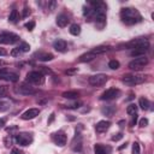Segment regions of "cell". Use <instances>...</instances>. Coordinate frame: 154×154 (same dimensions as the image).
<instances>
[{
    "label": "cell",
    "instance_id": "obj_21",
    "mask_svg": "<svg viewBox=\"0 0 154 154\" xmlns=\"http://www.w3.org/2000/svg\"><path fill=\"white\" fill-rule=\"evenodd\" d=\"M147 52H148V48H137V49H132L130 55L135 58H140V57H144Z\"/></svg>",
    "mask_w": 154,
    "mask_h": 154
},
{
    "label": "cell",
    "instance_id": "obj_6",
    "mask_svg": "<svg viewBox=\"0 0 154 154\" xmlns=\"http://www.w3.org/2000/svg\"><path fill=\"white\" fill-rule=\"evenodd\" d=\"M147 64H148V58L140 57L129 63V69L132 71H140V70L144 69V66H147Z\"/></svg>",
    "mask_w": 154,
    "mask_h": 154
},
{
    "label": "cell",
    "instance_id": "obj_2",
    "mask_svg": "<svg viewBox=\"0 0 154 154\" xmlns=\"http://www.w3.org/2000/svg\"><path fill=\"white\" fill-rule=\"evenodd\" d=\"M144 81H146V76L144 75H124L123 78H122V82L125 85H129V87L142 84Z\"/></svg>",
    "mask_w": 154,
    "mask_h": 154
},
{
    "label": "cell",
    "instance_id": "obj_9",
    "mask_svg": "<svg viewBox=\"0 0 154 154\" xmlns=\"http://www.w3.org/2000/svg\"><path fill=\"white\" fill-rule=\"evenodd\" d=\"M16 142L19 144V146H29L31 144L32 142V135L29 134V132H19L16 135Z\"/></svg>",
    "mask_w": 154,
    "mask_h": 154
},
{
    "label": "cell",
    "instance_id": "obj_41",
    "mask_svg": "<svg viewBox=\"0 0 154 154\" xmlns=\"http://www.w3.org/2000/svg\"><path fill=\"white\" fill-rule=\"evenodd\" d=\"M48 5H49V10L52 11V10H54V7H55V5H57V2H55V1H51V2L48 4Z\"/></svg>",
    "mask_w": 154,
    "mask_h": 154
},
{
    "label": "cell",
    "instance_id": "obj_31",
    "mask_svg": "<svg viewBox=\"0 0 154 154\" xmlns=\"http://www.w3.org/2000/svg\"><path fill=\"white\" fill-rule=\"evenodd\" d=\"M18 48H19L23 53H26V52L30 51V46H29V43H26V42H20V45L18 46Z\"/></svg>",
    "mask_w": 154,
    "mask_h": 154
},
{
    "label": "cell",
    "instance_id": "obj_30",
    "mask_svg": "<svg viewBox=\"0 0 154 154\" xmlns=\"http://www.w3.org/2000/svg\"><path fill=\"white\" fill-rule=\"evenodd\" d=\"M119 66H120V63L118 60H116V59H112L108 63V67L112 69V70H117V69H119Z\"/></svg>",
    "mask_w": 154,
    "mask_h": 154
},
{
    "label": "cell",
    "instance_id": "obj_17",
    "mask_svg": "<svg viewBox=\"0 0 154 154\" xmlns=\"http://www.w3.org/2000/svg\"><path fill=\"white\" fill-rule=\"evenodd\" d=\"M94 153L95 154H109L111 153V147L101 144V143H96L94 146Z\"/></svg>",
    "mask_w": 154,
    "mask_h": 154
},
{
    "label": "cell",
    "instance_id": "obj_4",
    "mask_svg": "<svg viewBox=\"0 0 154 154\" xmlns=\"http://www.w3.org/2000/svg\"><path fill=\"white\" fill-rule=\"evenodd\" d=\"M124 47L126 48H131V49H137V48H149V41L144 37H138V38H134L129 42H126L124 45Z\"/></svg>",
    "mask_w": 154,
    "mask_h": 154
},
{
    "label": "cell",
    "instance_id": "obj_10",
    "mask_svg": "<svg viewBox=\"0 0 154 154\" xmlns=\"http://www.w3.org/2000/svg\"><path fill=\"white\" fill-rule=\"evenodd\" d=\"M14 93L16 94H19V95H34L37 93V90L31 87V85H28V84H20L18 87L14 88Z\"/></svg>",
    "mask_w": 154,
    "mask_h": 154
},
{
    "label": "cell",
    "instance_id": "obj_8",
    "mask_svg": "<svg viewBox=\"0 0 154 154\" xmlns=\"http://www.w3.org/2000/svg\"><path fill=\"white\" fill-rule=\"evenodd\" d=\"M120 96V90L117 88H109L106 91H103L100 96V100L102 101H109V100H114L117 97Z\"/></svg>",
    "mask_w": 154,
    "mask_h": 154
},
{
    "label": "cell",
    "instance_id": "obj_47",
    "mask_svg": "<svg viewBox=\"0 0 154 154\" xmlns=\"http://www.w3.org/2000/svg\"><path fill=\"white\" fill-rule=\"evenodd\" d=\"M5 125V119H0V129Z\"/></svg>",
    "mask_w": 154,
    "mask_h": 154
},
{
    "label": "cell",
    "instance_id": "obj_37",
    "mask_svg": "<svg viewBox=\"0 0 154 154\" xmlns=\"http://www.w3.org/2000/svg\"><path fill=\"white\" fill-rule=\"evenodd\" d=\"M138 125H140L141 128H144V126H147V125H148V119H147V118H141V119H140V123H138Z\"/></svg>",
    "mask_w": 154,
    "mask_h": 154
},
{
    "label": "cell",
    "instance_id": "obj_22",
    "mask_svg": "<svg viewBox=\"0 0 154 154\" xmlns=\"http://www.w3.org/2000/svg\"><path fill=\"white\" fill-rule=\"evenodd\" d=\"M61 96L65 97V99L73 100V99H78V97H79V93L76 91V90H69V91H64Z\"/></svg>",
    "mask_w": 154,
    "mask_h": 154
},
{
    "label": "cell",
    "instance_id": "obj_38",
    "mask_svg": "<svg viewBox=\"0 0 154 154\" xmlns=\"http://www.w3.org/2000/svg\"><path fill=\"white\" fill-rule=\"evenodd\" d=\"M123 138V134L122 132H118V134H116V135H113L112 136V141H119V140H122Z\"/></svg>",
    "mask_w": 154,
    "mask_h": 154
},
{
    "label": "cell",
    "instance_id": "obj_39",
    "mask_svg": "<svg viewBox=\"0 0 154 154\" xmlns=\"http://www.w3.org/2000/svg\"><path fill=\"white\" fill-rule=\"evenodd\" d=\"M11 154H23V150H20L19 148H13L11 150Z\"/></svg>",
    "mask_w": 154,
    "mask_h": 154
},
{
    "label": "cell",
    "instance_id": "obj_12",
    "mask_svg": "<svg viewBox=\"0 0 154 154\" xmlns=\"http://www.w3.org/2000/svg\"><path fill=\"white\" fill-rule=\"evenodd\" d=\"M52 138H53V142L57 146H59V147H64L66 144V141H67V136H66V134L64 131H57V132H54L53 136H52Z\"/></svg>",
    "mask_w": 154,
    "mask_h": 154
},
{
    "label": "cell",
    "instance_id": "obj_48",
    "mask_svg": "<svg viewBox=\"0 0 154 154\" xmlns=\"http://www.w3.org/2000/svg\"><path fill=\"white\" fill-rule=\"evenodd\" d=\"M125 147H126V143H125V144H123V146H120V147H119V149H123V148H125Z\"/></svg>",
    "mask_w": 154,
    "mask_h": 154
},
{
    "label": "cell",
    "instance_id": "obj_35",
    "mask_svg": "<svg viewBox=\"0 0 154 154\" xmlns=\"http://www.w3.org/2000/svg\"><path fill=\"white\" fill-rule=\"evenodd\" d=\"M25 28H26L29 31H31V30L35 28V22H34V20H30V22L25 23Z\"/></svg>",
    "mask_w": 154,
    "mask_h": 154
},
{
    "label": "cell",
    "instance_id": "obj_43",
    "mask_svg": "<svg viewBox=\"0 0 154 154\" xmlns=\"http://www.w3.org/2000/svg\"><path fill=\"white\" fill-rule=\"evenodd\" d=\"M29 13H30L29 8H28V7H25V8H24V11H23V17H26V16H28Z\"/></svg>",
    "mask_w": 154,
    "mask_h": 154
},
{
    "label": "cell",
    "instance_id": "obj_40",
    "mask_svg": "<svg viewBox=\"0 0 154 154\" xmlns=\"http://www.w3.org/2000/svg\"><path fill=\"white\" fill-rule=\"evenodd\" d=\"M5 143H6V147H10V146H11V143H12V137H6Z\"/></svg>",
    "mask_w": 154,
    "mask_h": 154
},
{
    "label": "cell",
    "instance_id": "obj_5",
    "mask_svg": "<svg viewBox=\"0 0 154 154\" xmlns=\"http://www.w3.org/2000/svg\"><path fill=\"white\" fill-rule=\"evenodd\" d=\"M19 41V36L17 34L10 32V31H4L0 32V43L1 45H13Z\"/></svg>",
    "mask_w": 154,
    "mask_h": 154
},
{
    "label": "cell",
    "instance_id": "obj_15",
    "mask_svg": "<svg viewBox=\"0 0 154 154\" xmlns=\"http://www.w3.org/2000/svg\"><path fill=\"white\" fill-rule=\"evenodd\" d=\"M71 147H72L73 152H81L82 150V135L79 132H77V131H76V135H75V137L72 140Z\"/></svg>",
    "mask_w": 154,
    "mask_h": 154
},
{
    "label": "cell",
    "instance_id": "obj_13",
    "mask_svg": "<svg viewBox=\"0 0 154 154\" xmlns=\"http://www.w3.org/2000/svg\"><path fill=\"white\" fill-rule=\"evenodd\" d=\"M93 18L96 29L102 30L106 26V13H93Z\"/></svg>",
    "mask_w": 154,
    "mask_h": 154
},
{
    "label": "cell",
    "instance_id": "obj_25",
    "mask_svg": "<svg viewBox=\"0 0 154 154\" xmlns=\"http://www.w3.org/2000/svg\"><path fill=\"white\" fill-rule=\"evenodd\" d=\"M138 106L143 109V111H147V109H149L150 108V102H149V100L148 99H146V97H141L140 99V101H138Z\"/></svg>",
    "mask_w": 154,
    "mask_h": 154
},
{
    "label": "cell",
    "instance_id": "obj_34",
    "mask_svg": "<svg viewBox=\"0 0 154 154\" xmlns=\"http://www.w3.org/2000/svg\"><path fill=\"white\" fill-rule=\"evenodd\" d=\"M22 53H23V52H22L18 47H16V48H13V49L11 51V55H12V57H19Z\"/></svg>",
    "mask_w": 154,
    "mask_h": 154
},
{
    "label": "cell",
    "instance_id": "obj_1",
    "mask_svg": "<svg viewBox=\"0 0 154 154\" xmlns=\"http://www.w3.org/2000/svg\"><path fill=\"white\" fill-rule=\"evenodd\" d=\"M120 19L123 23L128 25H134L142 22V16L138 12V10L134 7H124L120 11Z\"/></svg>",
    "mask_w": 154,
    "mask_h": 154
},
{
    "label": "cell",
    "instance_id": "obj_27",
    "mask_svg": "<svg viewBox=\"0 0 154 154\" xmlns=\"http://www.w3.org/2000/svg\"><path fill=\"white\" fill-rule=\"evenodd\" d=\"M8 20H10L11 23H16V22L18 20V11H17L16 8H13V10L11 11V13L8 14Z\"/></svg>",
    "mask_w": 154,
    "mask_h": 154
},
{
    "label": "cell",
    "instance_id": "obj_24",
    "mask_svg": "<svg viewBox=\"0 0 154 154\" xmlns=\"http://www.w3.org/2000/svg\"><path fill=\"white\" fill-rule=\"evenodd\" d=\"M38 58V60H41V61H49V60H52L53 58H54V55L52 54V53H42V52H40V53H37L36 54Z\"/></svg>",
    "mask_w": 154,
    "mask_h": 154
},
{
    "label": "cell",
    "instance_id": "obj_29",
    "mask_svg": "<svg viewBox=\"0 0 154 154\" xmlns=\"http://www.w3.org/2000/svg\"><path fill=\"white\" fill-rule=\"evenodd\" d=\"M114 111H116V108H114L113 106H107V107H103V108L101 109V112H102L103 114H106V116H113Z\"/></svg>",
    "mask_w": 154,
    "mask_h": 154
},
{
    "label": "cell",
    "instance_id": "obj_46",
    "mask_svg": "<svg viewBox=\"0 0 154 154\" xmlns=\"http://www.w3.org/2000/svg\"><path fill=\"white\" fill-rule=\"evenodd\" d=\"M5 65H6V63H5L2 59H0V67H4Z\"/></svg>",
    "mask_w": 154,
    "mask_h": 154
},
{
    "label": "cell",
    "instance_id": "obj_19",
    "mask_svg": "<svg viewBox=\"0 0 154 154\" xmlns=\"http://www.w3.org/2000/svg\"><path fill=\"white\" fill-rule=\"evenodd\" d=\"M69 22H70L69 17H67L66 14H64V13H61V14H59V16L57 17V24H58V26H60V28L66 26V25L69 24Z\"/></svg>",
    "mask_w": 154,
    "mask_h": 154
},
{
    "label": "cell",
    "instance_id": "obj_11",
    "mask_svg": "<svg viewBox=\"0 0 154 154\" xmlns=\"http://www.w3.org/2000/svg\"><path fill=\"white\" fill-rule=\"evenodd\" d=\"M0 79L7 81V82H17L19 79V76L16 72H12V71L1 69L0 70Z\"/></svg>",
    "mask_w": 154,
    "mask_h": 154
},
{
    "label": "cell",
    "instance_id": "obj_7",
    "mask_svg": "<svg viewBox=\"0 0 154 154\" xmlns=\"http://www.w3.org/2000/svg\"><path fill=\"white\" fill-rule=\"evenodd\" d=\"M107 79H108V77L106 75H103V73H96V75L90 76L89 79H88V82L93 87H101V85L106 84Z\"/></svg>",
    "mask_w": 154,
    "mask_h": 154
},
{
    "label": "cell",
    "instance_id": "obj_14",
    "mask_svg": "<svg viewBox=\"0 0 154 154\" xmlns=\"http://www.w3.org/2000/svg\"><path fill=\"white\" fill-rule=\"evenodd\" d=\"M38 114H40V109L38 108H29L24 113H22L20 118L24 119V120H30V119H34L35 117H37Z\"/></svg>",
    "mask_w": 154,
    "mask_h": 154
},
{
    "label": "cell",
    "instance_id": "obj_23",
    "mask_svg": "<svg viewBox=\"0 0 154 154\" xmlns=\"http://www.w3.org/2000/svg\"><path fill=\"white\" fill-rule=\"evenodd\" d=\"M109 49H111V46H97V47H95L94 49H91V52H93L95 55H97V54L106 53V52H108Z\"/></svg>",
    "mask_w": 154,
    "mask_h": 154
},
{
    "label": "cell",
    "instance_id": "obj_3",
    "mask_svg": "<svg viewBox=\"0 0 154 154\" xmlns=\"http://www.w3.org/2000/svg\"><path fill=\"white\" fill-rule=\"evenodd\" d=\"M26 82L35 85H41L45 83V75L40 71H30L26 73Z\"/></svg>",
    "mask_w": 154,
    "mask_h": 154
},
{
    "label": "cell",
    "instance_id": "obj_33",
    "mask_svg": "<svg viewBox=\"0 0 154 154\" xmlns=\"http://www.w3.org/2000/svg\"><path fill=\"white\" fill-rule=\"evenodd\" d=\"M132 154H141V148L137 142L132 143Z\"/></svg>",
    "mask_w": 154,
    "mask_h": 154
},
{
    "label": "cell",
    "instance_id": "obj_20",
    "mask_svg": "<svg viewBox=\"0 0 154 154\" xmlns=\"http://www.w3.org/2000/svg\"><path fill=\"white\" fill-rule=\"evenodd\" d=\"M94 58H96V55L91 52V51H89V52H87V53H84V54H82L81 57H79V61L81 63H87V61H91Z\"/></svg>",
    "mask_w": 154,
    "mask_h": 154
},
{
    "label": "cell",
    "instance_id": "obj_16",
    "mask_svg": "<svg viewBox=\"0 0 154 154\" xmlns=\"http://www.w3.org/2000/svg\"><path fill=\"white\" fill-rule=\"evenodd\" d=\"M109 126H111V122L109 120H100V122L96 123L95 130H96V132L102 134V132H106L109 129Z\"/></svg>",
    "mask_w": 154,
    "mask_h": 154
},
{
    "label": "cell",
    "instance_id": "obj_36",
    "mask_svg": "<svg viewBox=\"0 0 154 154\" xmlns=\"http://www.w3.org/2000/svg\"><path fill=\"white\" fill-rule=\"evenodd\" d=\"M82 106V102H73V103H71V105H66L65 107H67V108H78V107H81Z\"/></svg>",
    "mask_w": 154,
    "mask_h": 154
},
{
    "label": "cell",
    "instance_id": "obj_42",
    "mask_svg": "<svg viewBox=\"0 0 154 154\" xmlns=\"http://www.w3.org/2000/svg\"><path fill=\"white\" fill-rule=\"evenodd\" d=\"M75 72H77V69H71V70H66V75H73Z\"/></svg>",
    "mask_w": 154,
    "mask_h": 154
},
{
    "label": "cell",
    "instance_id": "obj_18",
    "mask_svg": "<svg viewBox=\"0 0 154 154\" xmlns=\"http://www.w3.org/2000/svg\"><path fill=\"white\" fill-rule=\"evenodd\" d=\"M53 48H54L55 51L63 53V52L66 51L67 43H66V41H64V40H61V38H58V40H55V41L53 42Z\"/></svg>",
    "mask_w": 154,
    "mask_h": 154
},
{
    "label": "cell",
    "instance_id": "obj_28",
    "mask_svg": "<svg viewBox=\"0 0 154 154\" xmlns=\"http://www.w3.org/2000/svg\"><path fill=\"white\" fill-rule=\"evenodd\" d=\"M126 113L129 116H135L137 113V106L135 103H130L128 107H126Z\"/></svg>",
    "mask_w": 154,
    "mask_h": 154
},
{
    "label": "cell",
    "instance_id": "obj_45",
    "mask_svg": "<svg viewBox=\"0 0 154 154\" xmlns=\"http://www.w3.org/2000/svg\"><path fill=\"white\" fill-rule=\"evenodd\" d=\"M53 120H54V113H52V114H51V118H49V120H48V124H51Z\"/></svg>",
    "mask_w": 154,
    "mask_h": 154
},
{
    "label": "cell",
    "instance_id": "obj_44",
    "mask_svg": "<svg viewBox=\"0 0 154 154\" xmlns=\"http://www.w3.org/2000/svg\"><path fill=\"white\" fill-rule=\"evenodd\" d=\"M7 54V52L4 49V48H0V57H4V55H6Z\"/></svg>",
    "mask_w": 154,
    "mask_h": 154
},
{
    "label": "cell",
    "instance_id": "obj_26",
    "mask_svg": "<svg viewBox=\"0 0 154 154\" xmlns=\"http://www.w3.org/2000/svg\"><path fill=\"white\" fill-rule=\"evenodd\" d=\"M69 31H70V34H71V35L77 36V35H79V34H81V26H79L78 24H71V25H70Z\"/></svg>",
    "mask_w": 154,
    "mask_h": 154
},
{
    "label": "cell",
    "instance_id": "obj_32",
    "mask_svg": "<svg viewBox=\"0 0 154 154\" xmlns=\"http://www.w3.org/2000/svg\"><path fill=\"white\" fill-rule=\"evenodd\" d=\"M8 107H10V102L0 99V111H6Z\"/></svg>",
    "mask_w": 154,
    "mask_h": 154
}]
</instances>
